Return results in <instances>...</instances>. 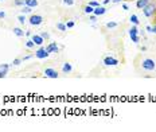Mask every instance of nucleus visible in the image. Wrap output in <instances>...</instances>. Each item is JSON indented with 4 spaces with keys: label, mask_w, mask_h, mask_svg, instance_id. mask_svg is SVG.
I'll list each match as a JSON object with an SVG mask.
<instances>
[{
    "label": "nucleus",
    "mask_w": 156,
    "mask_h": 132,
    "mask_svg": "<svg viewBox=\"0 0 156 132\" xmlns=\"http://www.w3.org/2000/svg\"><path fill=\"white\" fill-rule=\"evenodd\" d=\"M45 75L47 77V78H58L59 77L58 71L55 70V69H53V67H47V69H45Z\"/></svg>",
    "instance_id": "nucleus-5"
},
{
    "label": "nucleus",
    "mask_w": 156,
    "mask_h": 132,
    "mask_svg": "<svg viewBox=\"0 0 156 132\" xmlns=\"http://www.w3.org/2000/svg\"><path fill=\"white\" fill-rule=\"evenodd\" d=\"M32 12V8L28 7V5H23V9H22V13H31Z\"/></svg>",
    "instance_id": "nucleus-19"
},
{
    "label": "nucleus",
    "mask_w": 156,
    "mask_h": 132,
    "mask_svg": "<svg viewBox=\"0 0 156 132\" xmlns=\"http://www.w3.org/2000/svg\"><path fill=\"white\" fill-rule=\"evenodd\" d=\"M40 36H42L43 39H49V38H50L49 32H46V31H42V32H40Z\"/></svg>",
    "instance_id": "nucleus-25"
},
{
    "label": "nucleus",
    "mask_w": 156,
    "mask_h": 132,
    "mask_svg": "<svg viewBox=\"0 0 156 132\" xmlns=\"http://www.w3.org/2000/svg\"><path fill=\"white\" fill-rule=\"evenodd\" d=\"M63 3L66 5H73L74 4V0H63Z\"/></svg>",
    "instance_id": "nucleus-29"
},
{
    "label": "nucleus",
    "mask_w": 156,
    "mask_h": 132,
    "mask_svg": "<svg viewBox=\"0 0 156 132\" xmlns=\"http://www.w3.org/2000/svg\"><path fill=\"white\" fill-rule=\"evenodd\" d=\"M8 69H9V65L7 63H3V65H0V78H4L7 73H8Z\"/></svg>",
    "instance_id": "nucleus-8"
},
{
    "label": "nucleus",
    "mask_w": 156,
    "mask_h": 132,
    "mask_svg": "<svg viewBox=\"0 0 156 132\" xmlns=\"http://www.w3.org/2000/svg\"><path fill=\"white\" fill-rule=\"evenodd\" d=\"M123 8H124L125 11H128V9H129V7H128V5H127V4H123Z\"/></svg>",
    "instance_id": "nucleus-34"
},
{
    "label": "nucleus",
    "mask_w": 156,
    "mask_h": 132,
    "mask_svg": "<svg viewBox=\"0 0 156 132\" xmlns=\"http://www.w3.org/2000/svg\"><path fill=\"white\" fill-rule=\"evenodd\" d=\"M116 26H117L116 22H108L106 23V28H114Z\"/></svg>",
    "instance_id": "nucleus-23"
},
{
    "label": "nucleus",
    "mask_w": 156,
    "mask_h": 132,
    "mask_svg": "<svg viewBox=\"0 0 156 132\" xmlns=\"http://www.w3.org/2000/svg\"><path fill=\"white\" fill-rule=\"evenodd\" d=\"M89 4L92 5V7H94V8H96V7H98V5H100V3H98V1H94V0H92V1H89Z\"/></svg>",
    "instance_id": "nucleus-28"
},
{
    "label": "nucleus",
    "mask_w": 156,
    "mask_h": 132,
    "mask_svg": "<svg viewBox=\"0 0 156 132\" xmlns=\"http://www.w3.org/2000/svg\"><path fill=\"white\" fill-rule=\"evenodd\" d=\"M49 55H50V53L46 50V47H40L35 51V57L38 58V59H45V58H47Z\"/></svg>",
    "instance_id": "nucleus-4"
},
{
    "label": "nucleus",
    "mask_w": 156,
    "mask_h": 132,
    "mask_svg": "<svg viewBox=\"0 0 156 132\" xmlns=\"http://www.w3.org/2000/svg\"><path fill=\"white\" fill-rule=\"evenodd\" d=\"M18 20H19V23H20V24H24V23H26V16H24V13H22V15H19L18 16Z\"/></svg>",
    "instance_id": "nucleus-21"
},
{
    "label": "nucleus",
    "mask_w": 156,
    "mask_h": 132,
    "mask_svg": "<svg viewBox=\"0 0 156 132\" xmlns=\"http://www.w3.org/2000/svg\"><path fill=\"white\" fill-rule=\"evenodd\" d=\"M148 3H151V0H137V1H136V7L140 9H143Z\"/></svg>",
    "instance_id": "nucleus-12"
},
{
    "label": "nucleus",
    "mask_w": 156,
    "mask_h": 132,
    "mask_svg": "<svg viewBox=\"0 0 156 132\" xmlns=\"http://www.w3.org/2000/svg\"><path fill=\"white\" fill-rule=\"evenodd\" d=\"M143 12L147 18H152L156 12V4L155 3H148V4L143 8Z\"/></svg>",
    "instance_id": "nucleus-2"
},
{
    "label": "nucleus",
    "mask_w": 156,
    "mask_h": 132,
    "mask_svg": "<svg viewBox=\"0 0 156 132\" xmlns=\"http://www.w3.org/2000/svg\"><path fill=\"white\" fill-rule=\"evenodd\" d=\"M129 22L132 23V24H135V26H137V24H139V18H137V15H131Z\"/></svg>",
    "instance_id": "nucleus-16"
},
{
    "label": "nucleus",
    "mask_w": 156,
    "mask_h": 132,
    "mask_svg": "<svg viewBox=\"0 0 156 132\" xmlns=\"http://www.w3.org/2000/svg\"><path fill=\"white\" fill-rule=\"evenodd\" d=\"M131 39H132V42H135V43H139V42H140V36L139 35H131Z\"/></svg>",
    "instance_id": "nucleus-22"
},
{
    "label": "nucleus",
    "mask_w": 156,
    "mask_h": 132,
    "mask_svg": "<svg viewBox=\"0 0 156 132\" xmlns=\"http://www.w3.org/2000/svg\"><path fill=\"white\" fill-rule=\"evenodd\" d=\"M26 47L27 48H32V47H35V43H34V40L32 39H28L26 42Z\"/></svg>",
    "instance_id": "nucleus-20"
},
{
    "label": "nucleus",
    "mask_w": 156,
    "mask_h": 132,
    "mask_svg": "<svg viewBox=\"0 0 156 132\" xmlns=\"http://www.w3.org/2000/svg\"><path fill=\"white\" fill-rule=\"evenodd\" d=\"M62 71H63V73H72V71H73L72 63H69V62H65V63L62 65Z\"/></svg>",
    "instance_id": "nucleus-11"
},
{
    "label": "nucleus",
    "mask_w": 156,
    "mask_h": 132,
    "mask_svg": "<svg viewBox=\"0 0 156 132\" xmlns=\"http://www.w3.org/2000/svg\"><path fill=\"white\" fill-rule=\"evenodd\" d=\"M102 3H104V4H109V3H110V0H104Z\"/></svg>",
    "instance_id": "nucleus-36"
},
{
    "label": "nucleus",
    "mask_w": 156,
    "mask_h": 132,
    "mask_svg": "<svg viewBox=\"0 0 156 132\" xmlns=\"http://www.w3.org/2000/svg\"><path fill=\"white\" fill-rule=\"evenodd\" d=\"M66 27H67V28H73V27H74V22H73V20L67 22V23H66Z\"/></svg>",
    "instance_id": "nucleus-30"
},
{
    "label": "nucleus",
    "mask_w": 156,
    "mask_h": 132,
    "mask_svg": "<svg viewBox=\"0 0 156 132\" xmlns=\"http://www.w3.org/2000/svg\"><path fill=\"white\" fill-rule=\"evenodd\" d=\"M89 20H90V22H92V23L97 22V15H94V13H93V15H92V13H90V16H89Z\"/></svg>",
    "instance_id": "nucleus-26"
},
{
    "label": "nucleus",
    "mask_w": 156,
    "mask_h": 132,
    "mask_svg": "<svg viewBox=\"0 0 156 132\" xmlns=\"http://www.w3.org/2000/svg\"><path fill=\"white\" fill-rule=\"evenodd\" d=\"M141 67L147 71L156 70V62L153 59H151V58H145V59L141 61Z\"/></svg>",
    "instance_id": "nucleus-1"
},
{
    "label": "nucleus",
    "mask_w": 156,
    "mask_h": 132,
    "mask_svg": "<svg viewBox=\"0 0 156 132\" xmlns=\"http://www.w3.org/2000/svg\"><path fill=\"white\" fill-rule=\"evenodd\" d=\"M152 30H153V34H156V23L153 24V27H152Z\"/></svg>",
    "instance_id": "nucleus-35"
},
{
    "label": "nucleus",
    "mask_w": 156,
    "mask_h": 132,
    "mask_svg": "<svg viewBox=\"0 0 156 132\" xmlns=\"http://www.w3.org/2000/svg\"><path fill=\"white\" fill-rule=\"evenodd\" d=\"M31 39L34 40V43L38 44V46H42V44H43V42H45V39L40 36V34H39V35H38V34H34Z\"/></svg>",
    "instance_id": "nucleus-9"
},
{
    "label": "nucleus",
    "mask_w": 156,
    "mask_h": 132,
    "mask_svg": "<svg viewBox=\"0 0 156 132\" xmlns=\"http://www.w3.org/2000/svg\"><path fill=\"white\" fill-rule=\"evenodd\" d=\"M31 58H32V55H26V57L22 58V59L23 61H28V59H31Z\"/></svg>",
    "instance_id": "nucleus-32"
},
{
    "label": "nucleus",
    "mask_w": 156,
    "mask_h": 132,
    "mask_svg": "<svg viewBox=\"0 0 156 132\" xmlns=\"http://www.w3.org/2000/svg\"><path fill=\"white\" fill-rule=\"evenodd\" d=\"M38 4H39L38 0H24V5H28V7H31V8H35Z\"/></svg>",
    "instance_id": "nucleus-13"
},
{
    "label": "nucleus",
    "mask_w": 156,
    "mask_h": 132,
    "mask_svg": "<svg viewBox=\"0 0 156 132\" xmlns=\"http://www.w3.org/2000/svg\"><path fill=\"white\" fill-rule=\"evenodd\" d=\"M102 62L105 66H117L119 65V59H116V58H113V57H105Z\"/></svg>",
    "instance_id": "nucleus-6"
},
{
    "label": "nucleus",
    "mask_w": 156,
    "mask_h": 132,
    "mask_svg": "<svg viewBox=\"0 0 156 132\" xmlns=\"http://www.w3.org/2000/svg\"><path fill=\"white\" fill-rule=\"evenodd\" d=\"M0 1H4V0H0Z\"/></svg>",
    "instance_id": "nucleus-39"
},
{
    "label": "nucleus",
    "mask_w": 156,
    "mask_h": 132,
    "mask_svg": "<svg viewBox=\"0 0 156 132\" xmlns=\"http://www.w3.org/2000/svg\"><path fill=\"white\" fill-rule=\"evenodd\" d=\"M46 50H47L50 54H51V53H58L59 47H58V44H57V42H51V43L46 47Z\"/></svg>",
    "instance_id": "nucleus-7"
},
{
    "label": "nucleus",
    "mask_w": 156,
    "mask_h": 132,
    "mask_svg": "<svg viewBox=\"0 0 156 132\" xmlns=\"http://www.w3.org/2000/svg\"><path fill=\"white\" fill-rule=\"evenodd\" d=\"M93 11H94V7H92L90 4H88V5H85V7H84V12L88 13V15L93 13Z\"/></svg>",
    "instance_id": "nucleus-15"
},
{
    "label": "nucleus",
    "mask_w": 156,
    "mask_h": 132,
    "mask_svg": "<svg viewBox=\"0 0 156 132\" xmlns=\"http://www.w3.org/2000/svg\"><path fill=\"white\" fill-rule=\"evenodd\" d=\"M112 1H113V3H120L121 0H112Z\"/></svg>",
    "instance_id": "nucleus-37"
},
{
    "label": "nucleus",
    "mask_w": 156,
    "mask_h": 132,
    "mask_svg": "<svg viewBox=\"0 0 156 132\" xmlns=\"http://www.w3.org/2000/svg\"><path fill=\"white\" fill-rule=\"evenodd\" d=\"M147 31H148V32H151V34H153V30H152V26H147Z\"/></svg>",
    "instance_id": "nucleus-33"
},
{
    "label": "nucleus",
    "mask_w": 156,
    "mask_h": 132,
    "mask_svg": "<svg viewBox=\"0 0 156 132\" xmlns=\"http://www.w3.org/2000/svg\"><path fill=\"white\" fill-rule=\"evenodd\" d=\"M57 28H58L59 31H66L67 30V27L65 23H57Z\"/></svg>",
    "instance_id": "nucleus-18"
},
{
    "label": "nucleus",
    "mask_w": 156,
    "mask_h": 132,
    "mask_svg": "<svg viewBox=\"0 0 156 132\" xmlns=\"http://www.w3.org/2000/svg\"><path fill=\"white\" fill-rule=\"evenodd\" d=\"M28 23L31 26H39V24L43 23V16H40V15H31L30 19H28Z\"/></svg>",
    "instance_id": "nucleus-3"
},
{
    "label": "nucleus",
    "mask_w": 156,
    "mask_h": 132,
    "mask_svg": "<svg viewBox=\"0 0 156 132\" xmlns=\"http://www.w3.org/2000/svg\"><path fill=\"white\" fill-rule=\"evenodd\" d=\"M137 34H139L137 27H136V26L133 24V26H132V27L129 28V36H131V35H137Z\"/></svg>",
    "instance_id": "nucleus-17"
},
{
    "label": "nucleus",
    "mask_w": 156,
    "mask_h": 132,
    "mask_svg": "<svg viewBox=\"0 0 156 132\" xmlns=\"http://www.w3.org/2000/svg\"><path fill=\"white\" fill-rule=\"evenodd\" d=\"M23 62V59H20V58H16V59H13V62H12V65L13 66H19L20 63Z\"/></svg>",
    "instance_id": "nucleus-24"
},
{
    "label": "nucleus",
    "mask_w": 156,
    "mask_h": 132,
    "mask_svg": "<svg viewBox=\"0 0 156 132\" xmlns=\"http://www.w3.org/2000/svg\"><path fill=\"white\" fill-rule=\"evenodd\" d=\"M152 18H155V23H156V12H155V15H153V16H152Z\"/></svg>",
    "instance_id": "nucleus-38"
},
{
    "label": "nucleus",
    "mask_w": 156,
    "mask_h": 132,
    "mask_svg": "<svg viewBox=\"0 0 156 132\" xmlns=\"http://www.w3.org/2000/svg\"><path fill=\"white\" fill-rule=\"evenodd\" d=\"M15 5H24V0H13Z\"/></svg>",
    "instance_id": "nucleus-27"
},
{
    "label": "nucleus",
    "mask_w": 156,
    "mask_h": 132,
    "mask_svg": "<svg viewBox=\"0 0 156 132\" xmlns=\"http://www.w3.org/2000/svg\"><path fill=\"white\" fill-rule=\"evenodd\" d=\"M13 34H15L16 36H24L26 32H24L22 28H19V27H13Z\"/></svg>",
    "instance_id": "nucleus-14"
},
{
    "label": "nucleus",
    "mask_w": 156,
    "mask_h": 132,
    "mask_svg": "<svg viewBox=\"0 0 156 132\" xmlns=\"http://www.w3.org/2000/svg\"><path fill=\"white\" fill-rule=\"evenodd\" d=\"M93 13L94 15H97V16H101V15H104V13H106V8L105 7H96L94 8V11H93Z\"/></svg>",
    "instance_id": "nucleus-10"
},
{
    "label": "nucleus",
    "mask_w": 156,
    "mask_h": 132,
    "mask_svg": "<svg viewBox=\"0 0 156 132\" xmlns=\"http://www.w3.org/2000/svg\"><path fill=\"white\" fill-rule=\"evenodd\" d=\"M5 18V12L4 11H0V19H4Z\"/></svg>",
    "instance_id": "nucleus-31"
}]
</instances>
